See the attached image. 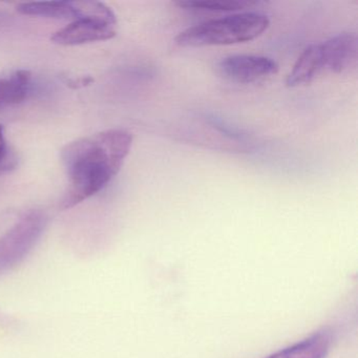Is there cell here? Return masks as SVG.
Returning a JSON list of instances; mask_svg holds the SVG:
<instances>
[{
    "instance_id": "1",
    "label": "cell",
    "mask_w": 358,
    "mask_h": 358,
    "mask_svg": "<svg viewBox=\"0 0 358 358\" xmlns=\"http://www.w3.org/2000/svg\"><path fill=\"white\" fill-rule=\"evenodd\" d=\"M133 145L124 129H108L71 142L62 150L69 187L60 208L70 209L103 189L119 173Z\"/></svg>"
},
{
    "instance_id": "6",
    "label": "cell",
    "mask_w": 358,
    "mask_h": 358,
    "mask_svg": "<svg viewBox=\"0 0 358 358\" xmlns=\"http://www.w3.org/2000/svg\"><path fill=\"white\" fill-rule=\"evenodd\" d=\"M324 68L341 74L349 70L357 59L358 39L353 33L337 35L320 45Z\"/></svg>"
},
{
    "instance_id": "7",
    "label": "cell",
    "mask_w": 358,
    "mask_h": 358,
    "mask_svg": "<svg viewBox=\"0 0 358 358\" xmlns=\"http://www.w3.org/2000/svg\"><path fill=\"white\" fill-rule=\"evenodd\" d=\"M32 85V74L17 70L0 75V113L10 106L22 103L28 97Z\"/></svg>"
},
{
    "instance_id": "12",
    "label": "cell",
    "mask_w": 358,
    "mask_h": 358,
    "mask_svg": "<svg viewBox=\"0 0 358 358\" xmlns=\"http://www.w3.org/2000/svg\"><path fill=\"white\" fill-rule=\"evenodd\" d=\"M18 165V157L6 137L5 129L0 124V175L10 173Z\"/></svg>"
},
{
    "instance_id": "5",
    "label": "cell",
    "mask_w": 358,
    "mask_h": 358,
    "mask_svg": "<svg viewBox=\"0 0 358 358\" xmlns=\"http://www.w3.org/2000/svg\"><path fill=\"white\" fill-rule=\"evenodd\" d=\"M117 24L94 20H77L52 37L60 45H78L96 41H110L117 34Z\"/></svg>"
},
{
    "instance_id": "4",
    "label": "cell",
    "mask_w": 358,
    "mask_h": 358,
    "mask_svg": "<svg viewBox=\"0 0 358 358\" xmlns=\"http://www.w3.org/2000/svg\"><path fill=\"white\" fill-rule=\"evenodd\" d=\"M217 69L227 80L249 85L275 75L278 66L274 60L264 56L234 55L224 58Z\"/></svg>"
},
{
    "instance_id": "10",
    "label": "cell",
    "mask_w": 358,
    "mask_h": 358,
    "mask_svg": "<svg viewBox=\"0 0 358 358\" xmlns=\"http://www.w3.org/2000/svg\"><path fill=\"white\" fill-rule=\"evenodd\" d=\"M17 11L24 15L41 16L53 20H75L77 18L75 1H35L17 6Z\"/></svg>"
},
{
    "instance_id": "9",
    "label": "cell",
    "mask_w": 358,
    "mask_h": 358,
    "mask_svg": "<svg viewBox=\"0 0 358 358\" xmlns=\"http://www.w3.org/2000/svg\"><path fill=\"white\" fill-rule=\"evenodd\" d=\"M324 68L320 45H311L303 50L292 71L287 77V87H297L308 85Z\"/></svg>"
},
{
    "instance_id": "3",
    "label": "cell",
    "mask_w": 358,
    "mask_h": 358,
    "mask_svg": "<svg viewBox=\"0 0 358 358\" xmlns=\"http://www.w3.org/2000/svg\"><path fill=\"white\" fill-rule=\"evenodd\" d=\"M48 226V215L41 210L24 213L0 236V278L24 263L34 250Z\"/></svg>"
},
{
    "instance_id": "2",
    "label": "cell",
    "mask_w": 358,
    "mask_h": 358,
    "mask_svg": "<svg viewBox=\"0 0 358 358\" xmlns=\"http://www.w3.org/2000/svg\"><path fill=\"white\" fill-rule=\"evenodd\" d=\"M269 26L265 14L245 12L186 29L176 37L175 43L182 48L238 45L255 41Z\"/></svg>"
},
{
    "instance_id": "11",
    "label": "cell",
    "mask_w": 358,
    "mask_h": 358,
    "mask_svg": "<svg viewBox=\"0 0 358 358\" xmlns=\"http://www.w3.org/2000/svg\"><path fill=\"white\" fill-rule=\"evenodd\" d=\"M177 5L187 10L198 11H240L257 5L246 0H180Z\"/></svg>"
},
{
    "instance_id": "8",
    "label": "cell",
    "mask_w": 358,
    "mask_h": 358,
    "mask_svg": "<svg viewBox=\"0 0 358 358\" xmlns=\"http://www.w3.org/2000/svg\"><path fill=\"white\" fill-rule=\"evenodd\" d=\"M331 333L320 330L286 349L266 358H324L330 350Z\"/></svg>"
}]
</instances>
